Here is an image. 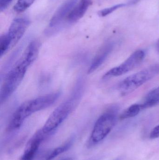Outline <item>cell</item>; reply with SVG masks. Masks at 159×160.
I'll return each instance as SVG.
<instances>
[{
  "label": "cell",
  "mask_w": 159,
  "mask_h": 160,
  "mask_svg": "<svg viewBox=\"0 0 159 160\" xmlns=\"http://www.w3.org/2000/svg\"><path fill=\"white\" fill-rule=\"evenodd\" d=\"M159 137V125L155 127L150 132V138L152 139H157Z\"/></svg>",
  "instance_id": "cell-19"
},
{
  "label": "cell",
  "mask_w": 159,
  "mask_h": 160,
  "mask_svg": "<svg viewBox=\"0 0 159 160\" xmlns=\"http://www.w3.org/2000/svg\"><path fill=\"white\" fill-rule=\"evenodd\" d=\"M128 5H133L137 3L138 2H140L141 0H128Z\"/></svg>",
  "instance_id": "cell-20"
},
{
  "label": "cell",
  "mask_w": 159,
  "mask_h": 160,
  "mask_svg": "<svg viewBox=\"0 0 159 160\" xmlns=\"http://www.w3.org/2000/svg\"><path fill=\"white\" fill-rule=\"evenodd\" d=\"M30 23L28 19L23 18L15 19L12 22L7 33L10 40L11 48L16 46L22 38Z\"/></svg>",
  "instance_id": "cell-7"
},
{
  "label": "cell",
  "mask_w": 159,
  "mask_h": 160,
  "mask_svg": "<svg viewBox=\"0 0 159 160\" xmlns=\"http://www.w3.org/2000/svg\"><path fill=\"white\" fill-rule=\"evenodd\" d=\"M59 92H55L41 96L26 101L28 111L31 114L51 106L58 98Z\"/></svg>",
  "instance_id": "cell-8"
},
{
  "label": "cell",
  "mask_w": 159,
  "mask_h": 160,
  "mask_svg": "<svg viewBox=\"0 0 159 160\" xmlns=\"http://www.w3.org/2000/svg\"><path fill=\"white\" fill-rule=\"evenodd\" d=\"M30 64L21 57L9 71L4 79L0 92L1 103L5 102L18 87L22 82Z\"/></svg>",
  "instance_id": "cell-1"
},
{
  "label": "cell",
  "mask_w": 159,
  "mask_h": 160,
  "mask_svg": "<svg viewBox=\"0 0 159 160\" xmlns=\"http://www.w3.org/2000/svg\"><path fill=\"white\" fill-rule=\"evenodd\" d=\"M50 134L44 133L41 129L36 132L27 143L21 160H34L41 144Z\"/></svg>",
  "instance_id": "cell-6"
},
{
  "label": "cell",
  "mask_w": 159,
  "mask_h": 160,
  "mask_svg": "<svg viewBox=\"0 0 159 160\" xmlns=\"http://www.w3.org/2000/svg\"><path fill=\"white\" fill-rule=\"evenodd\" d=\"M157 50L158 52L159 53V39L157 43Z\"/></svg>",
  "instance_id": "cell-21"
},
{
  "label": "cell",
  "mask_w": 159,
  "mask_h": 160,
  "mask_svg": "<svg viewBox=\"0 0 159 160\" xmlns=\"http://www.w3.org/2000/svg\"><path fill=\"white\" fill-rule=\"evenodd\" d=\"M118 110L115 106L111 107L98 118L88 142V147L98 144L110 133L116 123Z\"/></svg>",
  "instance_id": "cell-2"
},
{
  "label": "cell",
  "mask_w": 159,
  "mask_h": 160,
  "mask_svg": "<svg viewBox=\"0 0 159 160\" xmlns=\"http://www.w3.org/2000/svg\"><path fill=\"white\" fill-rule=\"evenodd\" d=\"M145 56V52L144 51H136L120 65L112 68L106 72L103 78L107 79L113 77H119L132 71L142 62Z\"/></svg>",
  "instance_id": "cell-5"
},
{
  "label": "cell",
  "mask_w": 159,
  "mask_h": 160,
  "mask_svg": "<svg viewBox=\"0 0 159 160\" xmlns=\"http://www.w3.org/2000/svg\"><path fill=\"white\" fill-rule=\"evenodd\" d=\"M11 48L10 42L7 34L3 35L0 38V55L1 57L4 55L8 50Z\"/></svg>",
  "instance_id": "cell-17"
},
{
  "label": "cell",
  "mask_w": 159,
  "mask_h": 160,
  "mask_svg": "<svg viewBox=\"0 0 159 160\" xmlns=\"http://www.w3.org/2000/svg\"><path fill=\"white\" fill-rule=\"evenodd\" d=\"M159 73V65L155 64L133 74L120 82L118 89L122 95H127L136 90Z\"/></svg>",
  "instance_id": "cell-4"
},
{
  "label": "cell",
  "mask_w": 159,
  "mask_h": 160,
  "mask_svg": "<svg viewBox=\"0 0 159 160\" xmlns=\"http://www.w3.org/2000/svg\"><path fill=\"white\" fill-rule=\"evenodd\" d=\"M159 103V86L147 94L144 102L141 104L142 109H146L156 106Z\"/></svg>",
  "instance_id": "cell-13"
},
{
  "label": "cell",
  "mask_w": 159,
  "mask_h": 160,
  "mask_svg": "<svg viewBox=\"0 0 159 160\" xmlns=\"http://www.w3.org/2000/svg\"><path fill=\"white\" fill-rule=\"evenodd\" d=\"M35 0H18L14 7L15 11L18 13L23 12L29 8Z\"/></svg>",
  "instance_id": "cell-16"
},
{
  "label": "cell",
  "mask_w": 159,
  "mask_h": 160,
  "mask_svg": "<svg viewBox=\"0 0 159 160\" xmlns=\"http://www.w3.org/2000/svg\"><path fill=\"white\" fill-rule=\"evenodd\" d=\"M78 90L66 101L59 105L49 116L41 129L44 133L52 134L73 111L80 98Z\"/></svg>",
  "instance_id": "cell-3"
},
{
  "label": "cell",
  "mask_w": 159,
  "mask_h": 160,
  "mask_svg": "<svg viewBox=\"0 0 159 160\" xmlns=\"http://www.w3.org/2000/svg\"><path fill=\"white\" fill-rule=\"evenodd\" d=\"M143 109L141 104H133L123 112L120 115V118L123 119L134 117L137 115Z\"/></svg>",
  "instance_id": "cell-14"
},
{
  "label": "cell",
  "mask_w": 159,
  "mask_h": 160,
  "mask_svg": "<svg viewBox=\"0 0 159 160\" xmlns=\"http://www.w3.org/2000/svg\"><path fill=\"white\" fill-rule=\"evenodd\" d=\"M72 141H68L67 143L63 145L58 147L51 151L46 157L45 160H51L54 159L56 157L61 155L62 153L66 152L71 147Z\"/></svg>",
  "instance_id": "cell-15"
},
{
  "label": "cell",
  "mask_w": 159,
  "mask_h": 160,
  "mask_svg": "<svg viewBox=\"0 0 159 160\" xmlns=\"http://www.w3.org/2000/svg\"><path fill=\"white\" fill-rule=\"evenodd\" d=\"M91 3V0H81L68 14L67 19L71 22H75L80 19L85 15Z\"/></svg>",
  "instance_id": "cell-11"
},
{
  "label": "cell",
  "mask_w": 159,
  "mask_h": 160,
  "mask_svg": "<svg viewBox=\"0 0 159 160\" xmlns=\"http://www.w3.org/2000/svg\"><path fill=\"white\" fill-rule=\"evenodd\" d=\"M127 5V4L125 3H120L115 5L111 7L105 8V9H102V10H100L99 13H98V14L101 17H105V16L113 13V12L115 11L117 9H119V8H120L126 6Z\"/></svg>",
  "instance_id": "cell-18"
},
{
  "label": "cell",
  "mask_w": 159,
  "mask_h": 160,
  "mask_svg": "<svg viewBox=\"0 0 159 160\" xmlns=\"http://www.w3.org/2000/svg\"><path fill=\"white\" fill-rule=\"evenodd\" d=\"M61 160H73V159L72 158H66L63 159Z\"/></svg>",
  "instance_id": "cell-22"
},
{
  "label": "cell",
  "mask_w": 159,
  "mask_h": 160,
  "mask_svg": "<svg viewBox=\"0 0 159 160\" xmlns=\"http://www.w3.org/2000/svg\"><path fill=\"white\" fill-rule=\"evenodd\" d=\"M77 0H67L57 10L50 20L49 26L54 27L58 25L70 13Z\"/></svg>",
  "instance_id": "cell-10"
},
{
  "label": "cell",
  "mask_w": 159,
  "mask_h": 160,
  "mask_svg": "<svg viewBox=\"0 0 159 160\" xmlns=\"http://www.w3.org/2000/svg\"><path fill=\"white\" fill-rule=\"evenodd\" d=\"M114 48L113 42H107L105 44L98 52L92 61L88 70V73L91 74L98 69L107 59Z\"/></svg>",
  "instance_id": "cell-9"
},
{
  "label": "cell",
  "mask_w": 159,
  "mask_h": 160,
  "mask_svg": "<svg viewBox=\"0 0 159 160\" xmlns=\"http://www.w3.org/2000/svg\"><path fill=\"white\" fill-rule=\"evenodd\" d=\"M41 44L38 40L32 41L27 47L22 57L30 64L31 65L36 60L39 53Z\"/></svg>",
  "instance_id": "cell-12"
},
{
  "label": "cell",
  "mask_w": 159,
  "mask_h": 160,
  "mask_svg": "<svg viewBox=\"0 0 159 160\" xmlns=\"http://www.w3.org/2000/svg\"><path fill=\"white\" fill-rule=\"evenodd\" d=\"M115 160H120L119 159H117Z\"/></svg>",
  "instance_id": "cell-23"
}]
</instances>
